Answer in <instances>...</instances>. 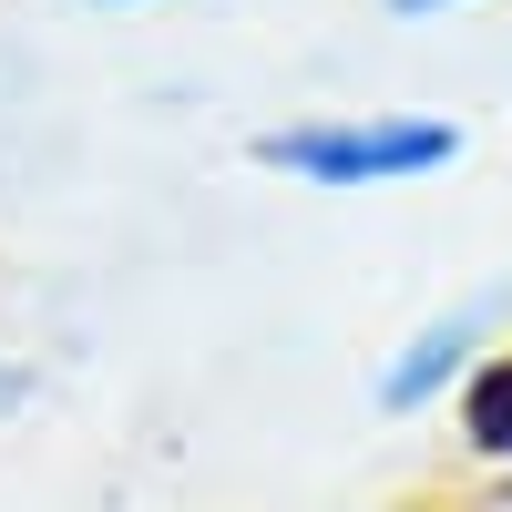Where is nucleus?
Wrapping results in <instances>:
<instances>
[{"label": "nucleus", "mask_w": 512, "mask_h": 512, "mask_svg": "<svg viewBox=\"0 0 512 512\" xmlns=\"http://www.w3.org/2000/svg\"><path fill=\"white\" fill-rule=\"evenodd\" d=\"M461 431H472L482 451L512 461V359H492V369L472 379V400H461Z\"/></svg>", "instance_id": "nucleus-2"}, {"label": "nucleus", "mask_w": 512, "mask_h": 512, "mask_svg": "<svg viewBox=\"0 0 512 512\" xmlns=\"http://www.w3.org/2000/svg\"><path fill=\"white\" fill-rule=\"evenodd\" d=\"M451 154H461L451 123H297V134L256 144V164L308 175V185H400V175H431Z\"/></svg>", "instance_id": "nucleus-1"}, {"label": "nucleus", "mask_w": 512, "mask_h": 512, "mask_svg": "<svg viewBox=\"0 0 512 512\" xmlns=\"http://www.w3.org/2000/svg\"><path fill=\"white\" fill-rule=\"evenodd\" d=\"M400 11H441V0H400Z\"/></svg>", "instance_id": "nucleus-3"}]
</instances>
